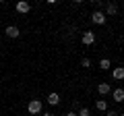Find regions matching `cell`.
I'll return each mask as SVG.
<instances>
[{"label":"cell","instance_id":"7a4b0ae2","mask_svg":"<svg viewBox=\"0 0 124 116\" xmlns=\"http://www.w3.org/2000/svg\"><path fill=\"white\" fill-rule=\"evenodd\" d=\"M81 41H83L85 46L95 44V33H93V31H83V35H81Z\"/></svg>","mask_w":124,"mask_h":116},{"label":"cell","instance_id":"4fadbf2b","mask_svg":"<svg viewBox=\"0 0 124 116\" xmlns=\"http://www.w3.org/2000/svg\"><path fill=\"white\" fill-rule=\"evenodd\" d=\"M77 116H91V112H89V108H81Z\"/></svg>","mask_w":124,"mask_h":116},{"label":"cell","instance_id":"3957f363","mask_svg":"<svg viewBox=\"0 0 124 116\" xmlns=\"http://www.w3.org/2000/svg\"><path fill=\"white\" fill-rule=\"evenodd\" d=\"M91 21L95 23V25H103V23H106V15H103L101 10H95V13L91 15Z\"/></svg>","mask_w":124,"mask_h":116},{"label":"cell","instance_id":"2e32d148","mask_svg":"<svg viewBox=\"0 0 124 116\" xmlns=\"http://www.w3.org/2000/svg\"><path fill=\"white\" fill-rule=\"evenodd\" d=\"M64 116H77V112H72V110H70V112H66Z\"/></svg>","mask_w":124,"mask_h":116},{"label":"cell","instance_id":"8fae6325","mask_svg":"<svg viewBox=\"0 0 124 116\" xmlns=\"http://www.w3.org/2000/svg\"><path fill=\"white\" fill-rule=\"evenodd\" d=\"M116 13H118V6H116L114 2H110V4L106 6V13H103V15L108 17V15H116Z\"/></svg>","mask_w":124,"mask_h":116},{"label":"cell","instance_id":"9a60e30c","mask_svg":"<svg viewBox=\"0 0 124 116\" xmlns=\"http://www.w3.org/2000/svg\"><path fill=\"white\" fill-rule=\"evenodd\" d=\"M106 116H118V112H114V110H106Z\"/></svg>","mask_w":124,"mask_h":116},{"label":"cell","instance_id":"30bf717a","mask_svg":"<svg viewBox=\"0 0 124 116\" xmlns=\"http://www.w3.org/2000/svg\"><path fill=\"white\" fill-rule=\"evenodd\" d=\"M99 68H101V71H110L112 68V60L110 58H101V60H99Z\"/></svg>","mask_w":124,"mask_h":116},{"label":"cell","instance_id":"e0dca14e","mask_svg":"<svg viewBox=\"0 0 124 116\" xmlns=\"http://www.w3.org/2000/svg\"><path fill=\"white\" fill-rule=\"evenodd\" d=\"M44 116H54V114H52V112H46V114H44Z\"/></svg>","mask_w":124,"mask_h":116},{"label":"cell","instance_id":"277c9868","mask_svg":"<svg viewBox=\"0 0 124 116\" xmlns=\"http://www.w3.org/2000/svg\"><path fill=\"white\" fill-rule=\"evenodd\" d=\"M4 33H6L8 37H13V40H17V37L21 35V31H19V27H17V25H8V27L4 29Z\"/></svg>","mask_w":124,"mask_h":116},{"label":"cell","instance_id":"ba28073f","mask_svg":"<svg viewBox=\"0 0 124 116\" xmlns=\"http://www.w3.org/2000/svg\"><path fill=\"white\" fill-rule=\"evenodd\" d=\"M97 91H99V95H106V93H110V91H112V85L110 83H99L97 85Z\"/></svg>","mask_w":124,"mask_h":116},{"label":"cell","instance_id":"9c48e42d","mask_svg":"<svg viewBox=\"0 0 124 116\" xmlns=\"http://www.w3.org/2000/svg\"><path fill=\"white\" fill-rule=\"evenodd\" d=\"M112 95H114V102H124V89H122V87H118V89H114V93H112Z\"/></svg>","mask_w":124,"mask_h":116},{"label":"cell","instance_id":"6da1fadb","mask_svg":"<svg viewBox=\"0 0 124 116\" xmlns=\"http://www.w3.org/2000/svg\"><path fill=\"white\" fill-rule=\"evenodd\" d=\"M41 110H44V102L41 99H29V104H27V112L29 114H41Z\"/></svg>","mask_w":124,"mask_h":116},{"label":"cell","instance_id":"8992f818","mask_svg":"<svg viewBox=\"0 0 124 116\" xmlns=\"http://www.w3.org/2000/svg\"><path fill=\"white\" fill-rule=\"evenodd\" d=\"M112 77H114L116 81H122V79H124V68H122V66L112 68Z\"/></svg>","mask_w":124,"mask_h":116},{"label":"cell","instance_id":"7c38bea8","mask_svg":"<svg viewBox=\"0 0 124 116\" xmlns=\"http://www.w3.org/2000/svg\"><path fill=\"white\" fill-rule=\"evenodd\" d=\"M95 108H97L99 112H106L108 110V102L106 99H97V102H95Z\"/></svg>","mask_w":124,"mask_h":116},{"label":"cell","instance_id":"5bb4252c","mask_svg":"<svg viewBox=\"0 0 124 116\" xmlns=\"http://www.w3.org/2000/svg\"><path fill=\"white\" fill-rule=\"evenodd\" d=\"M81 66L89 68V66H91V60H89V58H83V60H81Z\"/></svg>","mask_w":124,"mask_h":116},{"label":"cell","instance_id":"5b68a950","mask_svg":"<svg viewBox=\"0 0 124 116\" xmlns=\"http://www.w3.org/2000/svg\"><path fill=\"white\" fill-rule=\"evenodd\" d=\"M15 8H17V13L25 15V13H29V10H31V4H29V2H25V0H21V2H17Z\"/></svg>","mask_w":124,"mask_h":116},{"label":"cell","instance_id":"52a82bcc","mask_svg":"<svg viewBox=\"0 0 124 116\" xmlns=\"http://www.w3.org/2000/svg\"><path fill=\"white\" fill-rule=\"evenodd\" d=\"M46 102H48L50 106H58V102H60V95H58L56 91H52V93L48 95V99H46Z\"/></svg>","mask_w":124,"mask_h":116}]
</instances>
